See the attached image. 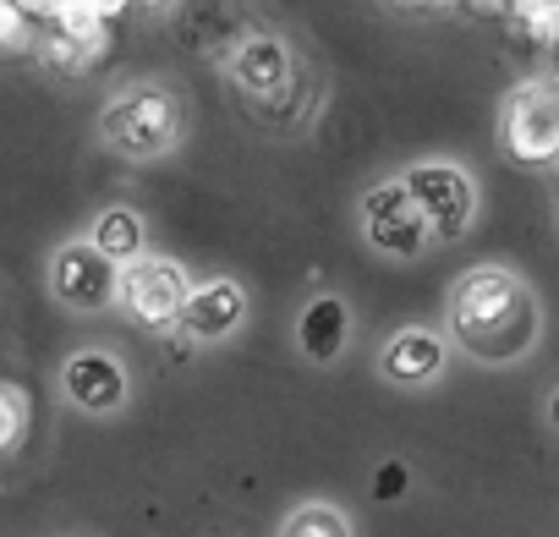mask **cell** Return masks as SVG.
<instances>
[{
	"label": "cell",
	"instance_id": "9a60e30c",
	"mask_svg": "<svg viewBox=\"0 0 559 537\" xmlns=\"http://www.w3.org/2000/svg\"><path fill=\"white\" fill-rule=\"evenodd\" d=\"M280 537H352V521L335 504H297L280 521Z\"/></svg>",
	"mask_w": 559,
	"mask_h": 537
},
{
	"label": "cell",
	"instance_id": "9c48e42d",
	"mask_svg": "<svg viewBox=\"0 0 559 537\" xmlns=\"http://www.w3.org/2000/svg\"><path fill=\"white\" fill-rule=\"evenodd\" d=\"M61 390H67V401L78 406V411H88V417H105V411H121L127 406V368L110 357V351H78V357H67V368H61Z\"/></svg>",
	"mask_w": 559,
	"mask_h": 537
},
{
	"label": "cell",
	"instance_id": "2e32d148",
	"mask_svg": "<svg viewBox=\"0 0 559 537\" xmlns=\"http://www.w3.org/2000/svg\"><path fill=\"white\" fill-rule=\"evenodd\" d=\"M28 34H34V23L23 17L17 0H0V50H17V45H28Z\"/></svg>",
	"mask_w": 559,
	"mask_h": 537
},
{
	"label": "cell",
	"instance_id": "ffe728a7",
	"mask_svg": "<svg viewBox=\"0 0 559 537\" xmlns=\"http://www.w3.org/2000/svg\"><path fill=\"white\" fill-rule=\"evenodd\" d=\"M17 7H23V17H28V23H50L61 0H17Z\"/></svg>",
	"mask_w": 559,
	"mask_h": 537
},
{
	"label": "cell",
	"instance_id": "5b68a950",
	"mask_svg": "<svg viewBox=\"0 0 559 537\" xmlns=\"http://www.w3.org/2000/svg\"><path fill=\"white\" fill-rule=\"evenodd\" d=\"M401 181H406L412 203L423 208L433 241H455V236L472 230V219H477V181L461 165L428 159V165H412Z\"/></svg>",
	"mask_w": 559,
	"mask_h": 537
},
{
	"label": "cell",
	"instance_id": "cb8c5ba5",
	"mask_svg": "<svg viewBox=\"0 0 559 537\" xmlns=\"http://www.w3.org/2000/svg\"><path fill=\"white\" fill-rule=\"evenodd\" d=\"M143 7H159V0H143Z\"/></svg>",
	"mask_w": 559,
	"mask_h": 537
},
{
	"label": "cell",
	"instance_id": "8fae6325",
	"mask_svg": "<svg viewBox=\"0 0 559 537\" xmlns=\"http://www.w3.org/2000/svg\"><path fill=\"white\" fill-rule=\"evenodd\" d=\"M444 362H450V346H444V335H433V330H395L390 335V346H384V373L395 379V384H433L439 373H444Z\"/></svg>",
	"mask_w": 559,
	"mask_h": 537
},
{
	"label": "cell",
	"instance_id": "7402d4cb",
	"mask_svg": "<svg viewBox=\"0 0 559 537\" xmlns=\"http://www.w3.org/2000/svg\"><path fill=\"white\" fill-rule=\"evenodd\" d=\"M417 7H455V0H417Z\"/></svg>",
	"mask_w": 559,
	"mask_h": 537
},
{
	"label": "cell",
	"instance_id": "d6986e66",
	"mask_svg": "<svg viewBox=\"0 0 559 537\" xmlns=\"http://www.w3.org/2000/svg\"><path fill=\"white\" fill-rule=\"evenodd\" d=\"M88 7H94L99 23H116V17H127V12L138 7V0H88Z\"/></svg>",
	"mask_w": 559,
	"mask_h": 537
},
{
	"label": "cell",
	"instance_id": "277c9868",
	"mask_svg": "<svg viewBox=\"0 0 559 537\" xmlns=\"http://www.w3.org/2000/svg\"><path fill=\"white\" fill-rule=\"evenodd\" d=\"M187 297H192V275L176 263V258H138L132 268H121V308H127V319L132 324H143V330H176L181 324V308H187Z\"/></svg>",
	"mask_w": 559,
	"mask_h": 537
},
{
	"label": "cell",
	"instance_id": "7a4b0ae2",
	"mask_svg": "<svg viewBox=\"0 0 559 537\" xmlns=\"http://www.w3.org/2000/svg\"><path fill=\"white\" fill-rule=\"evenodd\" d=\"M499 143L521 165H554L559 159V77H526L510 88L499 116Z\"/></svg>",
	"mask_w": 559,
	"mask_h": 537
},
{
	"label": "cell",
	"instance_id": "44dd1931",
	"mask_svg": "<svg viewBox=\"0 0 559 537\" xmlns=\"http://www.w3.org/2000/svg\"><path fill=\"white\" fill-rule=\"evenodd\" d=\"M548 428H559V390L548 395Z\"/></svg>",
	"mask_w": 559,
	"mask_h": 537
},
{
	"label": "cell",
	"instance_id": "e0dca14e",
	"mask_svg": "<svg viewBox=\"0 0 559 537\" xmlns=\"http://www.w3.org/2000/svg\"><path fill=\"white\" fill-rule=\"evenodd\" d=\"M406 488H412V472H406V461H384L379 472H373V499H406Z\"/></svg>",
	"mask_w": 559,
	"mask_h": 537
},
{
	"label": "cell",
	"instance_id": "603a6c76",
	"mask_svg": "<svg viewBox=\"0 0 559 537\" xmlns=\"http://www.w3.org/2000/svg\"><path fill=\"white\" fill-rule=\"evenodd\" d=\"M554 72H559V39H554Z\"/></svg>",
	"mask_w": 559,
	"mask_h": 537
},
{
	"label": "cell",
	"instance_id": "30bf717a",
	"mask_svg": "<svg viewBox=\"0 0 559 537\" xmlns=\"http://www.w3.org/2000/svg\"><path fill=\"white\" fill-rule=\"evenodd\" d=\"M230 77L252 99H280L292 88V50L280 39H269V34H252V39H241V50L230 61Z\"/></svg>",
	"mask_w": 559,
	"mask_h": 537
},
{
	"label": "cell",
	"instance_id": "4fadbf2b",
	"mask_svg": "<svg viewBox=\"0 0 559 537\" xmlns=\"http://www.w3.org/2000/svg\"><path fill=\"white\" fill-rule=\"evenodd\" d=\"M116 268H132L138 258H148V230H143V214L132 208H105L94 219V236H88Z\"/></svg>",
	"mask_w": 559,
	"mask_h": 537
},
{
	"label": "cell",
	"instance_id": "8992f818",
	"mask_svg": "<svg viewBox=\"0 0 559 537\" xmlns=\"http://www.w3.org/2000/svg\"><path fill=\"white\" fill-rule=\"evenodd\" d=\"M362 236L384 258H417L433 241L423 208L406 192V181H379V187L362 192Z\"/></svg>",
	"mask_w": 559,
	"mask_h": 537
},
{
	"label": "cell",
	"instance_id": "7c38bea8",
	"mask_svg": "<svg viewBox=\"0 0 559 537\" xmlns=\"http://www.w3.org/2000/svg\"><path fill=\"white\" fill-rule=\"evenodd\" d=\"M297 346L308 362H335L352 346V308L341 297H313L297 319Z\"/></svg>",
	"mask_w": 559,
	"mask_h": 537
},
{
	"label": "cell",
	"instance_id": "3957f363",
	"mask_svg": "<svg viewBox=\"0 0 559 537\" xmlns=\"http://www.w3.org/2000/svg\"><path fill=\"white\" fill-rule=\"evenodd\" d=\"M105 138L132 159H159L181 138V99L165 88H127L105 105Z\"/></svg>",
	"mask_w": 559,
	"mask_h": 537
},
{
	"label": "cell",
	"instance_id": "5bb4252c",
	"mask_svg": "<svg viewBox=\"0 0 559 537\" xmlns=\"http://www.w3.org/2000/svg\"><path fill=\"white\" fill-rule=\"evenodd\" d=\"M504 17H510V28L526 45H548L554 50V39H559V0H510Z\"/></svg>",
	"mask_w": 559,
	"mask_h": 537
},
{
	"label": "cell",
	"instance_id": "6da1fadb",
	"mask_svg": "<svg viewBox=\"0 0 559 537\" xmlns=\"http://www.w3.org/2000/svg\"><path fill=\"white\" fill-rule=\"evenodd\" d=\"M537 330H543V313H537V297L521 275L510 268H466L450 291V335L466 357L477 362H521L532 346H537Z\"/></svg>",
	"mask_w": 559,
	"mask_h": 537
},
{
	"label": "cell",
	"instance_id": "ba28073f",
	"mask_svg": "<svg viewBox=\"0 0 559 537\" xmlns=\"http://www.w3.org/2000/svg\"><path fill=\"white\" fill-rule=\"evenodd\" d=\"M247 319V291L230 281V275H214V281H192V297L181 308V330L187 341L198 346H214V341H230Z\"/></svg>",
	"mask_w": 559,
	"mask_h": 537
},
{
	"label": "cell",
	"instance_id": "ac0fdd59",
	"mask_svg": "<svg viewBox=\"0 0 559 537\" xmlns=\"http://www.w3.org/2000/svg\"><path fill=\"white\" fill-rule=\"evenodd\" d=\"M17 428H23V406H17L12 395H0V450L17 439Z\"/></svg>",
	"mask_w": 559,
	"mask_h": 537
},
{
	"label": "cell",
	"instance_id": "52a82bcc",
	"mask_svg": "<svg viewBox=\"0 0 559 537\" xmlns=\"http://www.w3.org/2000/svg\"><path fill=\"white\" fill-rule=\"evenodd\" d=\"M50 286H56V302H61V308L105 313V308L121 297V268H116L94 241H72V247H61L56 263H50Z\"/></svg>",
	"mask_w": 559,
	"mask_h": 537
}]
</instances>
